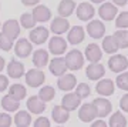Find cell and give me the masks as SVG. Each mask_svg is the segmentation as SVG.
Wrapping results in <instances>:
<instances>
[{
    "instance_id": "9a60e30c",
    "label": "cell",
    "mask_w": 128,
    "mask_h": 127,
    "mask_svg": "<svg viewBox=\"0 0 128 127\" xmlns=\"http://www.w3.org/2000/svg\"><path fill=\"white\" fill-rule=\"evenodd\" d=\"M26 67H24L23 63H20L18 60L13 59L9 61V66H7V74H9V77L12 79H20L26 76Z\"/></svg>"
},
{
    "instance_id": "ab89813d",
    "label": "cell",
    "mask_w": 128,
    "mask_h": 127,
    "mask_svg": "<svg viewBox=\"0 0 128 127\" xmlns=\"http://www.w3.org/2000/svg\"><path fill=\"white\" fill-rule=\"evenodd\" d=\"M33 127H50V120L44 116H41V117H37L33 123Z\"/></svg>"
},
{
    "instance_id": "52a82bcc",
    "label": "cell",
    "mask_w": 128,
    "mask_h": 127,
    "mask_svg": "<svg viewBox=\"0 0 128 127\" xmlns=\"http://www.w3.org/2000/svg\"><path fill=\"white\" fill-rule=\"evenodd\" d=\"M77 17L82 22H91L92 17H94V14H96V9H94V6L91 3H88V2H82L80 5L77 6Z\"/></svg>"
},
{
    "instance_id": "4dcf8cb0",
    "label": "cell",
    "mask_w": 128,
    "mask_h": 127,
    "mask_svg": "<svg viewBox=\"0 0 128 127\" xmlns=\"http://www.w3.org/2000/svg\"><path fill=\"white\" fill-rule=\"evenodd\" d=\"M110 127H127V118L121 111H115V113L111 114L110 117Z\"/></svg>"
},
{
    "instance_id": "bcb514c9",
    "label": "cell",
    "mask_w": 128,
    "mask_h": 127,
    "mask_svg": "<svg viewBox=\"0 0 128 127\" xmlns=\"http://www.w3.org/2000/svg\"><path fill=\"white\" fill-rule=\"evenodd\" d=\"M4 66H6V61H4V59H3V57L0 56V72H2L3 69H4Z\"/></svg>"
},
{
    "instance_id": "2e32d148",
    "label": "cell",
    "mask_w": 128,
    "mask_h": 127,
    "mask_svg": "<svg viewBox=\"0 0 128 127\" xmlns=\"http://www.w3.org/2000/svg\"><path fill=\"white\" fill-rule=\"evenodd\" d=\"M26 106H27V110L32 111L33 114H41L46 110V103L38 96H30L26 101Z\"/></svg>"
},
{
    "instance_id": "c3c4849f",
    "label": "cell",
    "mask_w": 128,
    "mask_h": 127,
    "mask_svg": "<svg viewBox=\"0 0 128 127\" xmlns=\"http://www.w3.org/2000/svg\"><path fill=\"white\" fill-rule=\"evenodd\" d=\"M56 127H63V126H56Z\"/></svg>"
},
{
    "instance_id": "f6af8a7d",
    "label": "cell",
    "mask_w": 128,
    "mask_h": 127,
    "mask_svg": "<svg viewBox=\"0 0 128 127\" xmlns=\"http://www.w3.org/2000/svg\"><path fill=\"white\" fill-rule=\"evenodd\" d=\"M112 3H114L115 6H124L128 3V0H112Z\"/></svg>"
},
{
    "instance_id": "681fc988",
    "label": "cell",
    "mask_w": 128,
    "mask_h": 127,
    "mask_svg": "<svg viewBox=\"0 0 128 127\" xmlns=\"http://www.w3.org/2000/svg\"><path fill=\"white\" fill-rule=\"evenodd\" d=\"M0 27H2V24H0Z\"/></svg>"
},
{
    "instance_id": "b9f144b4",
    "label": "cell",
    "mask_w": 128,
    "mask_h": 127,
    "mask_svg": "<svg viewBox=\"0 0 128 127\" xmlns=\"http://www.w3.org/2000/svg\"><path fill=\"white\" fill-rule=\"evenodd\" d=\"M7 87H9V79L3 76V74H0V93L4 91Z\"/></svg>"
},
{
    "instance_id": "4316f807",
    "label": "cell",
    "mask_w": 128,
    "mask_h": 127,
    "mask_svg": "<svg viewBox=\"0 0 128 127\" xmlns=\"http://www.w3.org/2000/svg\"><path fill=\"white\" fill-rule=\"evenodd\" d=\"M9 96L13 97L14 100L20 101V100H23L27 96V89L23 84H20V83H14V84H12L9 87Z\"/></svg>"
},
{
    "instance_id": "d590c367",
    "label": "cell",
    "mask_w": 128,
    "mask_h": 127,
    "mask_svg": "<svg viewBox=\"0 0 128 127\" xmlns=\"http://www.w3.org/2000/svg\"><path fill=\"white\" fill-rule=\"evenodd\" d=\"M115 26L120 30H125L128 27V12H122V13H120L117 16V19H115Z\"/></svg>"
},
{
    "instance_id": "7bdbcfd3",
    "label": "cell",
    "mask_w": 128,
    "mask_h": 127,
    "mask_svg": "<svg viewBox=\"0 0 128 127\" xmlns=\"http://www.w3.org/2000/svg\"><path fill=\"white\" fill-rule=\"evenodd\" d=\"M91 127H108V124H107L104 120H101V118H97V120H94V121H92Z\"/></svg>"
},
{
    "instance_id": "ee69618b",
    "label": "cell",
    "mask_w": 128,
    "mask_h": 127,
    "mask_svg": "<svg viewBox=\"0 0 128 127\" xmlns=\"http://www.w3.org/2000/svg\"><path fill=\"white\" fill-rule=\"evenodd\" d=\"M40 0H22V3L24 6H38Z\"/></svg>"
},
{
    "instance_id": "5bb4252c",
    "label": "cell",
    "mask_w": 128,
    "mask_h": 127,
    "mask_svg": "<svg viewBox=\"0 0 128 127\" xmlns=\"http://www.w3.org/2000/svg\"><path fill=\"white\" fill-rule=\"evenodd\" d=\"M92 104H94V107H96V110H97L98 117H101V118L107 117V116L111 113V110H112L111 101L104 99V97H97V99L92 101Z\"/></svg>"
},
{
    "instance_id": "8992f818",
    "label": "cell",
    "mask_w": 128,
    "mask_h": 127,
    "mask_svg": "<svg viewBox=\"0 0 128 127\" xmlns=\"http://www.w3.org/2000/svg\"><path fill=\"white\" fill-rule=\"evenodd\" d=\"M97 117H98V114H97V110L92 103H86L78 110V118L84 123H91Z\"/></svg>"
},
{
    "instance_id": "277c9868",
    "label": "cell",
    "mask_w": 128,
    "mask_h": 127,
    "mask_svg": "<svg viewBox=\"0 0 128 127\" xmlns=\"http://www.w3.org/2000/svg\"><path fill=\"white\" fill-rule=\"evenodd\" d=\"M33 51V43L32 41H28L27 39H18L16 43H14V54L20 57V59H26L28 56L32 54Z\"/></svg>"
},
{
    "instance_id": "d6a6232c",
    "label": "cell",
    "mask_w": 128,
    "mask_h": 127,
    "mask_svg": "<svg viewBox=\"0 0 128 127\" xmlns=\"http://www.w3.org/2000/svg\"><path fill=\"white\" fill-rule=\"evenodd\" d=\"M56 96V90L53 86H43L40 89V91H38V97H40L44 103H47V101H50V100L54 99Z\"/></svg>"
},
{
    "instance_id": "83f0119b",
    "label": "cell",
    "mask_w": 128,
    "mask_h": 127,
    "mask_svg": "<svg viewBox=\"0 0 128 127\" xmlns=\"http://www.w3.org/2000/svg\"><path fill=\"white\" fill-rule=\"evenodd\" d=\"M13 121L16 124V127H28L32 124V116H30L28 111L20 110V111H16V116L13 117Z\"/></svg>"
},
{
    "instance_id": "6da1fadb",
    "label": "cell",
    "mask_w": 128,
    "mask_h": 127,
    "mask_svg": "<svg viewBox=\"0 0 128 127\" xmlns=\"http://www.w3.org/2000/svg\"><path fill=\"white\" fill-rule=\"evenodd\" d=\"M24 79H26V84H27V86L36 89V87H40L41 84L44 83L46 74H44V72H43L41 69L34 67V69H30V70L26 73Z\"/></svg>"
},
{
    "instance_id": "f1b7e54d",
    "label": "cell",
    "mask_w": 128,
    "mask_h": 127,
    "mask_svg": "<svg viewBox=\"0 0 128 127\" xmlns=\"http://www.w3.org/2000/svg\"><path fill=\"white\" fill-rule=\"evenodd\" d=\"M120 46L115 40L114 34L112 36H105L102 39V50H104L105 53H108V54H115L117 51H118Z\"/></svg>"
},
{
    "instance_id": "3957f363",
    "label": "cell",
    "mask_w": 128,
    "mask_h": 127,
    "mask_svg": "<svg viewBox=\"0 0 128 127\" xmlns=\"http://www.w3.org/2000/svg\"><path fill=\"white\" fill-rule=\"evenodd\" d=\"M108 67L114 73H124L128 67V59L122 54H112L108 59Z\"/></svg>"
},
{
    "instance_id": "44dd1931",
    "label": "cell",
    "mask_w": 128,
    "mask_h": 127,
    "mask_svg": "<svg viewBox=\"0 0 128 127\" xmlns=\"http://www.w3.org/2000/svg\"><path fill=\"white\" fill-rule=\"evenodd\" d=\"M76 86H77V79H76L74 74L66 73L64 76L58 77V80H57V87L63 91H71Z\"/></svg>"
},
{
    "instance_id": "ac0fdd59",
    "label": "cell",
    "mask_w": 128,
    "mask_h": 127,
    "mask_svg": "<svg viewBox=\"0 0 128 127\" xmlns=\"http://www.w3.org/2000/svg\"><path fill=\"white\" fill-rule=\"evenodd\" d=\"M81 104V97L77 94V93H67L61 99V106L64 109H67L68 111H73Z\"/></svg>"
},
{
    "instance_id": "9c48e42d",
    "label": "cell",
    "mask_w": 128,
    "mask_h": 127,
    "mask_svg": "<svg viewBox=\"0 0 128 127\" xmlns=\"http://www.w3.org/2000/svg\"><path fill=\"white\" fill-rule=\"evenodd\" d=\"M48 33H50L48 29H46L44 26H37L30 32L28 37H30V41L33 44H43L48 40Z\"/></svg>"
},
{
    "instance_id": "7c38bea8",
    "label": "cell",
    "mask_w": 128,
    "mask_h": 127,
    "mask_svg": "<svg viewBox=\"0 0 128 127\" xmlns=\"http://www.w3.org/2000/svg\"><path fill=\"white\" fill-rule=\"evenodd\" d=\"M48 50L51 51V54H56L57 57L67 50V43L61 36H53L48 40Z\"/></svg>"
},
{
    "instance_id": "7402d4cb",
    "label": "cell",
    "mask_w": 128,
    "mask_h": 127,
    "mask_svg": "<svg viewBox=\"0 0 128 127\" xmlns=\"http://www.w3.org/2000/svg\"><path fill=\"white\" fill-rule=\"evenodd\" d=\"M86 74L90 80H101L105 74V69L101 63H91L86 69Z\"/></svg>"
},
{
    "instance_id": "74e56055",
    "label": "cell",
    "mask_w": 128,
    "mask_h": 127,
    "mask_svg": "<svg viewBox=\"0 0 128 127\" xmlns=\"http://www.w3.org/2000/svg\"><path fill=\"white\" fill-rule=\"evenodd\" d=\"M76 93H77L81 99H86V97H88V96L91 94V89H90V86H88L87 83H80V84H77Z\"/></svg>"
},
{
    "instance_id": "e0dca14e",
    "label": "cell",
    "mask_w": 128,
    "mask_h": 127,
    "mask_svg": "<svg viewBox=\"0 0 128 127\" xmlns=\"http://www.w3.org/2000/svg\"><path fill=\"white\" fill-rule=\"evenodd\" d=\"M115 90V84L112 80L110 79H101L100 82L97 83L96 86V91L102 97H107V96H111Z\"/></svg>"
},
{
    "instance_id": "7dc6e473",
    "label": "cell",
    "mask_w": 128,
    "mask_h": 127,
    "mask_svg": "<svg viewBox=\"0 0 128 127\" xmlns=\"http://www.w3.org/2000/svg\"><path fill=\"white\" fill-rule=\"evenodd\" d=\"M90 2H91V3H96V5H102V3H105V0H90Z\"/></svg>"
},
{
    "instance_id": "cb8c5ba5",
    "label": "cell",
    "mask_w": 128,
    "mask_h": 127,
    "mask_svg": "<svg viewBox=\"0 0 128 127\" xmlns=\"http://www.w3.org/2000/svg\"><path fill=\"white\" fill-rule=\"evenodd\" d=\"M32 14L34 16L36 22H40V23H46V22H48V20L51 19V12H50V9H48L47 6H44V5L36 6V7L33 9Z\"/></svg>"
},
{
    "instance_id": "f35d334b",
    "label": "cell",
    "mask_w": 128,
    "mask_h": 127,
    "mask_svg": "<svg viewBox=\"0 0 128 127\" xmlns=\"http://www.w3.org/2000/svg\"><path fill=\"white\" fill-rule=\"evenodd\" d=\"M13 123V117L10 113H0V127H10Z\"/></svg>"
},
{
    "instance_id": "d4e9b609",
    "label": "cell",
    "mask_w": 128,
    "mask_h": 127,
    "mask_svg": "<svg viewBox=\"0 0 128 127\" xmlns=\"http://www.w3.org/2000/svg\"><path fill=\"white\" fill-rule=\"evenodd\" d=\"M48 63H50V60H48V51H47V50L38 49L33 53V64H34L37 69L44 67V66H47Z\"/></svg>"
},
{
    "instance_id": "8d00e7d4",
    "label": "cell",
    "mask_w": 128,
    "mask_h": 127,
    "mask_svg": "<svg viewBox=\"0 0 128 127\" xmlns=\"http://www.w3.org/2000/svg\"><path fill=\"white\" fill-rule=\"evenodd\" d=\"M115 84L118 86V89L128 91V73L127 72L120 73L117 76V79H115Z\"/></svg>"
},
{
    "instance_id": "f546056e",
    "label": "cell",
    "mask_w": 128,
    "mask_h": 127,
    "mask_svg": "<svg viewBox=\"0 0 128 127\" xmlns=\"http://www.w3.org/2000/svg\"><path fill=\"white\" fill-rule=\"evenodd\" d=\"M2 107H3L4 111H9V113H12V111H17L18 107H20V101L14 100L13 97H10L9 94H6L4 97L2 99Z\"/></svg>"
},
{
    "instance_id": "e575fe53",
    "label": "cell",
    "mask_w": 128,
    "mask_h": 127,
    "mask_svg": "<svg viewBox=\"0 0 128 127\" xmlns=\"http://www.w3.org/2000/svg\"><path fill=\"white\" fill-rule=\"evenodd\" d=\"M14 47V40H12L4 33H0V49L3 51H10Z\"/></svg>"
},
{
    "instance_id": "30bf717a",
    "label": "cell",
    "mask_w": 128,
    "mask_h": 127,
    "mask_svg": "<svg viewBox=\"0 0 128 127\" xmlns=\"http://www.w3.org/2000/svg\"><path fill=\"white\" fill-rule=\"evenodd\" d=\"M50 30L54 33L56 36H61V34H64L66 32H70V22L67 19L61 17V16L54 17L51 20Z\"/></svg>"
},
{
    "instance_id": "4fadbf2b",
    "label": "cell",
    "mask_w": 128,
    "mask_h": 127,
    "mask_svg": "<svg viewBox=\"0 0 128 127\" xmlns=\"http://www.w3.org/2000/svg\"><path fill=\"white\" fill-rule=\"evenodd\" d=\"M98 14L102 20H107V22H111L114 20L117 16H118V9L114 3H102L98 9Z\"/></svg>"
},
{
    "instance_id": "60d3db41",
    "label": "cell",
    "mask_w": 128,
    "mask_h": 127,
    "mask_svg": "<svg viewBox=\"0 0 128 127\" xmlns=\"http://www.w3.org/2000/svg\"><path fill=\"white\" fill-rule=\"evenodd\" d=\"M120 109L122 111H128V93L120 99Z\"/></svg>"
},
{
    "instance_id": "8fae6325",
    "label": "cell",
    "mask_w": 128,
    "mask_h": 127,
    "mask_svg": "<svg viewBox=\"0 0 128 127\" xmlns=\"http://www.w3.org/2000/svg\"><path fill=\"white\" fill-rule=\"evenodd\" d=\"M86 30H87L88 36L92 37V39H101L105 34V26L101 20H91V22H88Z\"/></svg>"
},
{
    "instance_id": "836d02e7",
    "label": "cell",
    "mask_w": 128,
    "mask_h": 127,
    "mask_svg": "<svg viewBox=\"0 0 128 127\" xmlns=\"http://www.w3.org/2000/svg\"><path fill=\"white\" fill-rule=\"evenodd\" d=\"M114 37L118 43L120 49H127L128 47V32L125 30H118L114 33Z\"/></svg>"
},
{
    "instance_id": "484cf974",
    "label": "cell",
    "mask_w": 128,
    "mask_h": 127,
    "mask_svg": "<svg viewBox=\"0 0 128 127\" xmlns=\"http://www.w3.org/2000/svg\"><path fill=\"white\" fill-rule=\"evenodd\" d=\"M51 117H53V120H54L56 123L63 124V123H66L70 118V111L67 109H64L61 104L54 106L53 110H51Z\"/></svg>"
},
{
    "instance_id": "1f68e13d",
    "label": "cell",
    "mask_w": 128,
    "mask_h": 127,
    "mask_svg": "<svg viewBox=\"0 0 128 127\" xmlns=\"http://www.w3.org/2000/svg\"><path fill=\"white\" fill-rule=\"evenodd\" d=\"M36 19L33 16L32 13H23L20 16V24H22V27L27 29V30H33V29L36 27Z\"/></svg>"
},
{
    "instance_id": "5b68a950",
    "label": "cell",
    "mask_w": 128,
    "mask_h": 127,
    "mask_svg": "<svg viewBox=\"0 0 128 127\" xmlns=\"http://www.w3.org/2000/svg\"><path fill=\"white\" fill-rule=\"evenodd\" d=\"M67 69L68 67H67L66 59H64V57H60V56L51 59L50 63H48V70H50V73L53 74V76H57V77L64 76L66 72H67Z\"/></svg>"
},
{
    "instance_id": "ba28073f",
    "label": "cell",
    "mask_w": 128,
    "mask_h": 127,
    "mask_svg": "<svg viewBox=\"0 0 128 127\" xmlns=\"http://www.w3.org/2000/svg\"><path fill=\"white\" fill-rule=\"evenodd\" d=\"M2 33H4L6 36H9L12 40H16L20 36V23L14 19L6 20L2 26Z\"/></svg>"
},
{
    "instance_id": "7a4b0ae2",
    "label": "cell",
    "mask_w": 128,
    "mask_h": 127,
    "mask_svg": "<svg viewBox=\"0 0 128 127\" xmlns=\"http://www.w3.org/2000/svg\"><path fill=\"white\" fill-rule=\"evenodd\" d=\"M66 61H67V67L70 70L76 72V70H80L82 67V64H84V56H82V53L80 50L73 49L66 54Z\"/></svg>"
},
{
    "instance_id": "603a6c76",
    "label": "cell",
    "mask_w": 128,
    "mask_h": 127,
    "mask_svg": "<svg viewBox=\"0 0 128 127\" xmlns=\"http://www.w3.org/2000/svg\"><path fill=\"white\" fill-rule=\"evenodd\" d=\"M57 10H58V14L61 17L67 19L68 16H71V14L77 10V5H76L74 0H61L58 3Z\"/></svg>"
},
{
    "instance_id": "d6986e66",
    "label": "cell",
    "mask_w": 128,
    "mask_h": 127,
    "mask_svg": "<svg viewBox=\"0 0 128 127\" xmlns=\"http://www.w3.org/2000/svg\"><path fill=\"white\" fill-rule=\"evenodd\" d=\"M86 37V30L82 26H73L67 33V41L70 44H80Z\"/></svg>"
},
{
    "instance_id": "ffe728a7",
    "label": "cell",
    "mask_w": 128,
    "mask_h": 127,
    "mask_svg": "<svg viewBox=\"0 0 128 127\" xmlns=\"http://www.w3.org/2000/svg\"><path fill=\"white\" fill-rule=\"evenodd\" d=\"M84 54H86V59L90 61V63H98L102 57V50L100 49V46L96 44V43H91L88 44L84 50Z\"/></svg>"
}]
</instances>
